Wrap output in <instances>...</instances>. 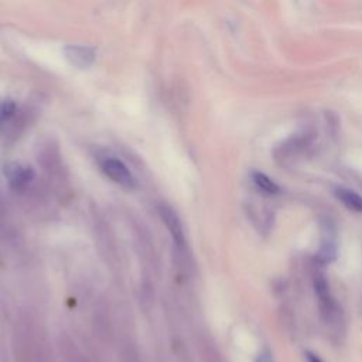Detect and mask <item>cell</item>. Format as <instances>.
Listing matches in <instances>:
<instances>
[{
  "label": "cell",
  "mask_w": 362,
  "mask_h": 362,
  "mask_svg": "<svg viewBox=\"0 0 362 362\" xmlns=\"http://www.w3.org/2000/svg\"><path fill=\"white\" fill-rule=\"evenodd\" d=\"M256 362H274V361H273L272 354L266 349V351H262V352L259 354V356H257Z\"/></svg>",
  "instance_id": "10"
},
{
  "label": "cell",
  "mask_w": 362,
  "mask_h": 362,
  "mask_svg": "<svg viewBox=\"0 0 362 362\" xmlns=\"http://www.w3.org/2000/svg\"><path fill=\"white\" fill-rule=\"evenodd\" d=\"M99 165L103 171V174L110 178L115 184L120 185L122 188L132 189L137 185V180L134 178L133 173L127 168V165L116 158V157H103L99 161Z\"/></svg>",
  "instance_id": "1"
},
{
  "label": "cell",
  "mask_w": 362,
  "mask_h": 362,
  "mask_svg": "<svg viewBox=\"0 0 362 362\" xmlns=\"http://www.w3.org/2000/svg\"><path fill=\"white\" fill-rule=\"evenodd\" d=\"M157 212L160 215V219L165 225L174 245L181 250L185 246V235H184V228L181 223V219L178 214L165 202H161L157 205Z\"/></svg>",
  "instance_id": "2"
},
{
  "label": "cell",
  "mask_w": 362,
  "mask_h": 362,
  "mask_svg": "<svg viewBox=\"0 0 362 362\" xmlns=\"http://www.w3.org/2000/svg\"><path fill=\"white\" fill-rule=\"evenodd\" d=\"M17 113V105L11 99H0V123H6Z\"/></svg>",
  "instance_id": "9"
},
{
  "label": "cell",
  "mask_w": 362,
  "mask_h": 362,
  "mask_svg": "<svg viewBox=\"0 0 362 362\" xmlns=\"http://www.w3.org/2000/svg\"><path fill=\"white\" fill-rule=\"evenodd\" d=\"M334 194L339 202H342L348 209L362 214V195L346 187H335Z\"/></svg>",
  "instance_id": "7"
},
{
  "label": "cell",
  "mask_w": 362,
  "mask_h": 362,
  "mask_svg": "<svg viewBox=\"0 0 362 362\" xmlns=\"http://www.w3.org/2000/svg\"><path fill=\"white\" fill-rule=\"evenodd\" d=\"M305 361H307V362H322V359H321L317 354H314V352H311V351H307V352H305Z\"/></svg>",
  "instance_id": "11"
},
{
  "label": "cell",
  "mask_w": 362,
  "mask_h": 362,
  "mask_svg": "<svg viewBox=\"0 0 362 362\" xmlns=\"http://www.w3.org/2000/svg\"><path fill=\"white\" fill-rule=\"evenodd\" d=\"M3 174L10 187L14 189H23L35 177V171L30 165L18 161L6 163L3 167Z\"/></svg>",
  "instance_id": "3"
},
{
  "label": "cell",
  "mask_w": 362,
  "mask_h": 362,
  "mask_svg": "<svg viewBox=\"0 0 362 362\" xmlns=\"http://www.w3.org/2000/svg\"><path fill=\"white\" fill-rule=\"evenodd\" d=\"M314 290H315V296L318 298V304H320V310L322 317L328 321L332 320V317L337 314V303L329 291V286L328 281L325 279L324 274H317L314 279Z\"/></svg>",
  "instance_id": "5"
},
{
  "label": "cell",
  "mask_w": 362,
  "mask_h": 362,
  "mask_svg": "<svg viewBox=\"0 0 362 362\" xmlns=\"http://www.w3.org/2000/svg\"><path fill=\"white\" fill-rule=\"evenodd\" d=\"M250 180L252 182L255 184V187L264 192V194H269V195H276L280 192V187L277 182H274L267 174L262 173V171H257V170H253L250 173Z\"/></svg>",
  "instance_id": "8"
},
{
  "label": "cell",
  "mask_w": 362,
  "mask_h": 362,
  "mask_svg": "<svg viewBox=\"0 0 362 362\" xmlns=\"http://www.w3.org/2000/svg\"><path fill=\"white\" fill-rule=\"evenodd\" d=\"M337 256V242L334 230L329 228V225H325L322 230L321 238V246L317 253V259L321 263H329Z\"/></svg>",
  "instance_id": "6"
},
{
  "label": "cell",
  "mask_w": 362,
  "mask_h": 362,
  "mask_svg": "<svg viewBox=\"0 0 362 362\" xmlns=\"http://www.w3.org/2000/svg\"><path fill=\"white\" fill-rule=\"evenodd\" d=\"M65 59L78 69H88L96 59V49L89 45L68 44L64 47Z\"/></svg>",
  "instance_id": "4"
}]
</instances>
